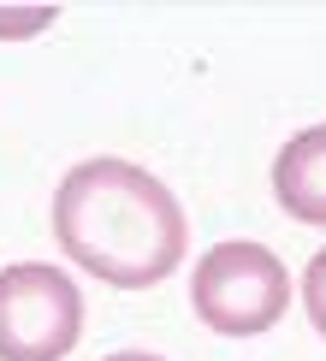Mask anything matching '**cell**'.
I'll return each instance as SVG.
<instances>
[{"label": "cell", "instance_id": "6da1fadb", "mask_svg": "<svg viewBox=\"0 0 326 361\" xmlns=\"http://www.w3.org/2000/svg\"><path fill=\"white\" fill-rule=\"evenodd\" d=\"M54 243L113 290H148L184 261L190 219L178 195L137 160H78L54 190Z\"/></svg>", "mask_w": 326, "mask_h": 361}, {"label": "cell", "instance_id": "7a4b0ae2", "mask_svg": "<svg viewBox=\"0 0 326 361\" xmlns=\"http://www.w3.org/2000/svg\"><path fill=\"white\" fill-rule=\"evenodd\" d=\"M190 308L219 338H261L291 308V273L267 243H214L190 273Z\"/></svg>", "mask_w": 326, "mask_h": 361}, {"label": "cell", "instance_id": "3957f363", "mask_svg": "<svg viewBox=\"0 0 326 361\" xmlns=\"http://www.w3.org/2000/svg\"><path fill=\"white\" fill-rule=\"evenodd\" d=\"M83 338V290L66 267H0V361H66Z\"/></svg>", "mask_w": 326, "mask_h": 361}, {"label": "cell", "instance_id": "277c9868", "mask_svg": "<svg viewBox=\"0 0 326 361\" xmlns=\"http://www.w3.org/2000/svg\"><path fill=\"white\" fill-rule=\"evenodd\" d=\"M273 195L291 219L326 225V125H308L279 148L273 160Z\"/></svg>", "mask_w": 326, "mask_h": 361}, {"label": "cell", "instance_id": "5b68a950", "mask_svg": "<svg viewBox=\"0 0 326 361\" xmlns=\"http://www.w3.org/2000/svg\"><path fill=\"white\" fill-rule=\"evenodd\" d=\"M59 18L54 6H0V42H24V36H42Z\"/></svg>", "mask_w": 326, "mask_h": 361}, {"label": "cell", "instance_id": "8992f818", "mask_svg": "<svg viewBox=\"0 0 326 361\" xmlns=\"http://www.w3.org/2000/svg\"><path fill=\"white\" fill-rule=\"evenodd\" d=\"M303 308H308V326L326 338V249L308 261V273H303Z\"/></svg>", "mask_w": 326, "mask_h": 361}, {"label": "cell", "instance_id": "52a82bcc", "mask_svg": "<svg viewBox=\"0 0 326 361\" xmlns=\"http://www.w3.org/2000/svg\"><path fill=\"white\" fill-rule=\"evenodd\" d=\"M107 361H160V355H148V350H119V355H107Z\"/></svg>", "mask_w": 326, "mask_h": 361}]
</instances>
